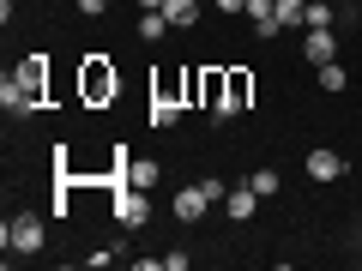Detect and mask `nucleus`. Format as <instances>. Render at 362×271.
<instances>
[{"mask_svg": "<svg viewBox=\"0 0 362 271\" xmlns=\"http://www.w3.org/2000/svg\"><path fill=\"white\" fill-rule=\"evenodd\" d=\"M247 103H254V73H247V66H223V109L242 115Z\"/></svg>", "mask_w": 362, "mask_h": 271, "instance_id": "7", "label": "nucleus"}, {"mask_svg": "<svg viewBox=\"0 0 362 271\" xmlns=\"http://www.w3.org/2000/svg\"><path fill=\"white\" fill-rule=\"evenodd\" d=\"M139 6H145V13H151V6H163V0H139Z\"/></svg>", "mask_w": 362, "mask_h": 271, "instance_id": "21", "label": "nucleus"}, {"mask_svg": "<svg viewBox=\"0 0 362 271\" xmlns=\"http://www.w3.org/2000/svg\"><path fill=\"white\" fill-rule=\"evenodd\" d=\"M344 85H350V73H344L338 61H326V66H320V90H326V97H338Z\"/></svg>", "mask_w": 362, "mask_h": 271, "instance_id": "16", "label": "nucleus"}, {"mask_svg": "<svg viewBox=\"0 0 362 271\" xmlns=\"http://www.w3.org/2000/svg\"><path fill=\"white\" fill-rule=\"evenodd\" d=\"M199 13H206L199 0H163V18H169L175 30H194V25H199Z\"/></svg>", "mask_w": 362, "mask_h": 271, "instance_id": "11", "label": "nucleus"}, {"mask_svg": "<svg viewBox=\"0 0 362 271\" xmlns=\"http://www.w3.org/2000/svg\"><path fill=\"white\" fill-rule=\"evenodd\" d=\"M199 6H211V0H199Z\"/></svg>", "mask_w": 362, "mask_h": 271, "instance_id": "22", "label": "nucleus"}, {"mask_svg": "<svg viewBox=\"0 0 362 271\" xmlns=\"http://www.w3.org/2000/svg\"><path fill=\"white\" fill-rule=\"evenodd\" d=\"M302 169H308V181H320V187H326V181L344 175V157H338V151H308V163H302Z\"/></svg>", "mask_w": 362, "mask_h": 271, "instance_id": "9", "label": "nucleus"}, {"mask_svg": "<svg viewBox=\"0 0 362 271\" xmlns=\"http://www.w3.org/2000/svg\"><path fill=\"white\" fill-rule=\"evenodd\" d=\"M42 97H49V54H25L18 73H6V85H0V109L6 115H37Z\"/></svg>", "mask_w": 362, "mask_h": 271, "instance_id": "1", "label": "nucleus"}, {"mask_svg": "<svg viewBox=\"0 0 362 271\" xmlns=\"http://www.w3.org/2000/svg\"><path fill=\"white\" fill-rule=\"evenodd\" d=\"M78 13H85V18H97V13H109V0H78Z\"/></svg>", "mask_w": 362, "mask_h": 271, "instance_id": "19", "label": "nucleus"}, {"mask_svg": "<svg viewBox=\"0 0 362 271\" xmlns=\"http://www.w3.org/2000/svg\"><path fill=\"white\" fill-rule=\"evenodd\" d=\"M247 187H254L259 199H272L278 187H284V181H278V169H254V175H247Z\"/></svg>", "mask_w": 362, "mask_h": 271, "instance_id": "17", "label": "nucleus"}, {"mask_svg": "<svg viewBox=\"0 0 362 271\" xmlns=\"http://www.w3.org/2000/svg\"><path fill=\"white\" fill-rule=\"evenodd\" d=\"M0 241H6V253H42V217L18 211V217L0 229Z\"/></svg>", "mask_w": 362, "mask_h": 271, "instance_id": "4", "label": "nucleus"}, {"mask_svg": "<svg viewBox=\"0 0 362 271\" xmlns=\"http://www.w3.org/2000/svg\"><path fill=\"white\" fill-rule=\"evenodd\" d=\"M145 217H151V193H145V187H121L115 193V223L121 229H139Z\"/></svg>", "mask_w": 362, "mask_h": 271, "instance_id": "6", "label": "nucleus"}, {"mask_svg": "<svg viewBox=\"0 0 362 271\" xmlns=\"http://www.w3.org/2000/svg\"><path fill=\"white\" fill-rule=\"evenodd\" d=\"M278 30H284V25H278V18H254V37H259V42H272V37H278Z\"/></svg>", "mask_w": 362, "mask_h": 271, "instance_id": "18", "label": "nucleus"}, {"mask_svg": "<svg viewBox=\"0 0 362 271\" xmlns=\"http://www.w3.org/2000/svg\"><path fill=\"white\" fill-rule=\"evenodd\" d=\"M78 97H85L90 109H109L121 97V73L109 54H85V66H78Z\"/></svg>", "mask_w": 362, "mask_h": 271, "instance_id": "2", "label": "nucleus"}, {"mask_svg": "<svg viewBox=\"0 0 362 271\" xmlns=\"http://www.w3.org/2000/svg\"><path fill=\"white\" fill-rule=\"evenodd\" d=\"M187 90H194V103L211 109L218 121H230V109H223V73L218 66H206V73H187Z\"/></svg>", "mask_w": 362, "mask_h": 271, "instance_id": "5", "label": "nucleus"}, {"mask_svg": "<svg viewBox=\"0 0 362 271\" xmlns=\"http://www.w3.org/2000/svg\"><path fill=\"white\" fill-rule=\"evenodd\" d=\"M157 175H163V169H157V157H133V163H127V187H145V193H151Z\"/></svg>", "mask_w": 362, "mask_h": 271, "instance_id": "13", "label": "nucleus"}, {"mask_svg": "<svg viewBox=\"0 0 362 271\" xmlns=\"http://www.w3.org/2000/svg\"><path fill=\"white\" fill-rule=\"evenodd\" d=\"M187 97H194V90H187V73H181V78H163V85H151V109H145V115H151V127H175L181 109H187Z\"/></svg>", "mask_w": 362, "mask_h": 271, "instance_id": "3", "label": "nucleus"}, {"mask_svg": "<svg viewBox=\"0 0 362 271\" xmlns=\"http://www.w3.org/2000/svg\"><path fill=\"white\" fill-rule=\"evenodd\" d=\"M206 205H211V193L199 187V181H194V187H181V193L169 199V211H175L181 223H199V217H206Z\"/></svg>", "mask_w": 362, "mask_h": 271, "instance_id": "8", "label": "nucleus"}, {"mask_svg": "<svg viewBox=\"0 0 362 271\" xmlns=\"http://www.w3.org/2000/svg\"><path fill=\"white\" fill-rule=\"evenodd\" d=\"M338 18H344L338 6H326V0H308V25H302V30H338Z\"/></svg>", "mask_w": 362, "mask_h": 271, "instance_id": "14", "label": "nucleus"}, {"mask_svg": "<svg viewBox=\"0 0 362 271\" xmlns=\"http://www.w3.org/2000/svg\"><path fill=\"white\" fill-rule=\"evenodd\" d=\"M218 13H247V0H211Z\"/></svg>", "mask_w": 362, "mask_h": 271, "instance_id": "20", "label": "nucleus"}, {"mask_svg": "<svg viewBox=\"0 0 362 271\" xmlns=\"http://www.w3.org/2000/svg\"><path fill=\"white\" fill-rule=\"evenodd\" d=\"M163 30H175V25H169V18H163V6H151V13L139 18V37H145V42H157V37H163Z\"/></svg>", "mask_w": 362, "mask_h": 271, "instance_id": "15", "label": "nucleus"}, {"mask_svg": "<svg viewBox=\"0 0 362 271\" xmlns=\"http://www.w3.org/2000/svg\"><path fill=\"white\" fill-rule=\"evenodd\" d=\"M254 199H259V193L242 181V187H230V193H223V211H230L235 223H247V217H254Z\"/></svg>", "mask_w": 362, "mask_h": 271, "instance_id": "12", "label": "nucleus"}, {"mask_svg": "<svg viewBox=\"0 0 362 271\" xmlns=\"http://www.w3.org/2000/svg\"><path fill=\"white\" fill-rule=\"evenodd\" d=\"M332 54H338V37H332V30H308V37H302V61L326 66Z\"/></svg>", "mask_w": 362, "mask_h": 271, "instance_id": "10", "label": "nucleus"}]
</instances>
